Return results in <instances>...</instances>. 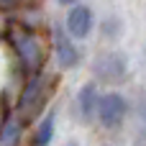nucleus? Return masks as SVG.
Listing matches in <instances>:
<instances>
[{"label":"nucleus","mask_w":146,"mask_h":146,"mask_svg":"<svg viewBox=\"0 0 146 146\" xmlns=\"http://www.w3.org/2000/svg\"><path fill=\"white\" fill-rule=\"evenodd\" d=\"M46 98H49V77L38 72V74H33L28 80V85H26V90L21 95V103H18L21 121H33L38 115V110L44 108Z\"/></svg>","instance_id":"f257e3e1"},{"label":"nucleus","mask_w":146,"mask_h":146,"mask_svg":"<svg viewBox=\"0 0 146 146\" xmlns=\"http://www.w3.org/2000/svg\"><path fill=\"white\" fill-rule=\"evenodd\" d=\"M13 44H15V51H18V59L23 64V69L33 77L41 72V64H44V49L38 44V38L33 33H26V31H18L13 33Z\"/></svg>","instance_id":"f03ea898"},{"label":"nucleus","mask_w":146,"mask_h":146,"mask_svg":"<svg viewBox=\"0 0 146 146\" xmlns=\"http://www.w3.org/2000/svg\"><path fill=\"white\" fill-rule=\"evenodd\" d=\"M92 72L100 82L115 85V82H123L128 77V62L121 51H105L92 62Z\"/></svg>","instance_id":"7ed1b4c3"},{"label":"nucleus","mask_w":146,"mask_h":146,"mask_svg":"<svg viewBox=\"0 0 146 146\" xmlns=\"http://www.w3.org/2000/svg\"><path fill=\"white\" fill-rule=\"evenodd\" d=\"M128 115V103L121 92H105L98 103V121L105 128H118Z\"/></svg>","instance_id":"20e7f679"},{"label":"nucleus","mask_w":146,"mask_h":146,"mask_svg":"<svg viewBox=\"0 0 146 146\" xmlns=\"http://www.w3.org/2000/svg\"><path fill=\"white\" fill-rule=\"evenodd\" d=\"M54 56L62 69H72L80 62V51L74 46V38L67 33V28H54Z\"/></svg>","instance_id":"39448f33"},{"label":"nucleus","mask_w":146,"mask_h":146,"mask_svg":"<svg viewBox=\"0 0 146 146\" xmlns=\"http://www.w3.org/2000/svg\"><path fill=\"white\" fill-rule=\"evenodd\" d=\"M64 28L72 38H87L92 31V13L87 5H72L64 21Z\"/></svg>","instance_id":"423d86ee"},{"label":"nucleus","mask_w":146,"mask_h":146,"mask_svg":"<svg viewBox=\"0 0 146 146\" xmlns=\"http://www.w3.org/2000/svg\"><path fill=\"white\" fill-rule=\"evenodd\" d=\"M98 103H100V95H98V85L95 82H87L80 87V95H77V110L82 115L85 123H90L92 118H98Z\"/></svg>","instance_id":"0eeeda50"},{"label":"nucleus","mask_w":146,"mask_h":146,"mask_svg":"<svg viewBox=\"0 0 146 146\" xmlns=\"http://www.w3.org/2000/svg\"><path fill=\"white\" fill-rule=\"evenodd\" d=\"M51 136H54V113H49V115L38 123V128H36V133H33V144L36 146H49Z\"/></svg>","instance_id":"6e6552de"},{"label":"nucleus","mask_w":146,"mask_h":146,"mask_svg":"<svg viewBox=\"0 0 146 146\" xmlns=\"http://www.w3.org/2000/svg\"><path fill=\"white\" fill-rule=\"evenodd\" d=\"M18 139H21V123L13 118V121H8L5 128L0 131V146H15Z\"/></svg>","instance_id":"1a4fd4ad"},{"label":"nucleus","mask_w":146,"mask_h":146,"mask_svg":"<svg viewBox=\"0 0 146 146\" xmlns=\"http://www.w3.org/2000/svg\"><path fill=\"white\" fill-rule=\"evenodd\" d=\"M23 0H0V8H15V5H21Z\"/></svg>","instance_id":"9d476101"},{"label":"nucleus","mask_w":146,"mask_h":146,"mask_svg":"<svg viewBox=\"0 0 146 146\" xmlns=\"http://www.w3.org/2000/svg\"><path fill=\"white\" fill-rule=\"evenodd\" d=\"M59 3H62V5H77L80 0H59Z\"/></svg>","instance_id":"9b49d317"},{"label":"nucleus","mask_w":146,"mask_h":146,"mask_svg":"<svg viewBox=\"0 0 146 146\" xmlns=\"http://www.w3.org/2000/svg\"><path fill=\"white\" fill-rule=\"evenodd\" d=\"M64 146H80V144H74V141H67V144H64Z\"/></svg>","instance_id":"f8f14e48"},{"label":"nucleus","mask_w":146,"mask_h":146,"mask_svg":"<svg viewBox=\"0 0 146 146\" xmlns=\"http://www.w3.org/2000/svg\"><path fill=\"white\" fill-rule=\"evenodd\" d=\"M144 121H146V105H144Z\"/></svg>","instance_id":"ddd939ff"}]
</instances>
